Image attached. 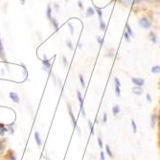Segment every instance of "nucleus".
<instances>
[{
  "instance_id": "nucleus-34",
  "label": "nucleus",
  "mask_w": 160,
  "mask_h": 160,
  "mask_svg": "<svg viewBox=\"0 0 160 160\" xmlns=\"http://www.w3.org/2000/svg\"><path fill=\"white\" fill-rule=\"evenodd\" d=\"M62 61H63L64 67H67V66H68V62H67V59H66L65 57H62Z\"/></svg>"
},
{
  "instance_id": "nucleus-42",
  "label": "nucleus",
  "mask_w": 160,
  "mask_h": 160,
  "mask_svg": "<svg viewBox=\"0 0 160 160\" xmlns=\"http://www.w3.org/2000/svg\"><path fill=\"white\" fill-rule=\"evenodd\" d=\"M65 1H68V0H65Z\"/></svg>"
},
{
  "instance_id": "nucleus-11",
  "label": "nucleus",
  "mask_w": 160,
  "mask_h": 160,
  "mask_svg": "<svg viewBox=\"0 0 160 160\" xmlns=\"http://www.w3.org/2000/svg\"><path fill=\"white\" fill-rule=\"evenodd\" d=\"M132 93L134 95H137V96H140L143 94V88L142 86H134L132 88Z\"/></svg>"
},
{
  "instance_id": "nucleus-1",
  "label": "nucleus",
  "mask_w": 160,
  "mask_h": 160,
  "mask_svg": "<svg viewBox=\"0 0 160 160\" xmlns=\"http://www.w3.org/2000/svg\"><path fill=\"white\" fill-rule=\"evenodd\" d=\"M67 109H68V114H69V116H70V119H71L72 125H73V128H74L75 129H77V132H78L79 133H81L80 128L78 127L77 120H76L75 116H74V114H73V110H72V108H71V106H70V104H67Z\"/></svg>"
},
{
  "instance_id": "nucleus-33",
  "label": "nucleus",
  "mask_w": 160,
  "mask_h": 160,
  "mask_svg": "<svg viewBox=\"0 0 160 160\" xmlns=\"http://www.w3.org/2000/svg\"><path fill=\"white\" fill-rule=\"evenodd\" d=\"M68 27L70 28V33H71V35H74V27L72 26L71 23H68Z\"/></svg>"
},
{
  "instance_id": "nucleus-4",
  "label": "nucleus",
  "mask_w": 160,
  "mask_h": 160,
  "mask_svg": "<svg viewBox=\"0 0 160 160\" xmlns=\"http://www.w3.org/2000/svg\"><path fill=\"white\" fill-rule=\"evenodd\" d=\"M114 82H115V87H114L115 94L117 97H120V95H121V82H120L118 78H114Z\"/></svg>"
},
{
  "instance_id": "nucleus-22",
  "label": "nucleus",
  "mask_w": 160,
  "mask_h": 160,
  "mask_svg": "<svg viewBox=\"0 0 160 160\" xmlns=\"http://www.w3.org/2000/svg\"><path fill=\"white\" fill-rule=\"evenodd\" d=\"M120 1H121L122 3H124V4L128 5V4H134V3H137V2H139V0H120Z\"/></svg>"
},
{
  "instance_id": "nucleus-13",
  "label": "nucleus",
  "mask_w": 160,
  "mask_h": 160,
  "mask_svg": "<svg viewBox=\"0 0 160 160\" xmlns=\"http://www.w3.org/2000/svg\"><path fill=\"white\" fill-rule=\"evenodd\" d=\"M8 127H6L4 124L0 123V136H4L6 132H8Z\"/></svg>"
},
{
  "instance_id": "nucleus-19",
  "label": "nucleus",
  "mask_w": 160,
  "mask_h": 160,
  "mask_svg": "<svg viewBox=\"0 0 160 160\" xmlns=\"http://www.w3.org/2000/svg\"><path fill=\"white\" fill-rule=\"evenodd\" d=\"M130 125H132V132L134 134L137 133V125H136V122L134 119H132L130 120Z\"/></svg>"
},
{
  "instance_id": "nucleus-26",
  "label": "nucleus",
  "mask_w": 160,
  "mask_h": 160,
  "mask_svg": "<svg viewBox=\"0 0 160 160\" xmlns=\"http://www.w3.org/2000/svg\"><path fill=\"white\" fill-rule=\"evenodd\" d=\"M126 29H127V33L130 36V37H132L133 36V33H132V28H130V26L127 23V25H126Z\"/></svg>"
},
{
  "instance_id": "nucleus-17",
  "label": "nucleus",
  "mask_w": 160,
  "mask_h": 160,
  "mask_svg": "<svg viewBox=\"0 0 160 160\" xmlns=\"http://www.w3.org/2000/svg\"><path fill=\"white\" fill-rule=\"evenodd\" d=\"M94 14H95V9H94V8H92V7L87 8V10H86V17H87V18L93 17Z\"/></svg>"
},
{
  "instance_id": "nucleus-7",
  "label": "nucleus",
  "mask_w": 160,
  "mask_h": 160,
  "mask_svg": "<svg viewBox=\"0 0 160 160\" xmlns=\"http://www.w3.org/2000/svg\"><path fill=\"white\" fill-rule=\"evenodd\" d=\"M0 59L3 60L4 62H6V54H5V50H4V46H3V42H2L1 37H0Z\"/></svg>"
},
{
  "instance_id": "nucleus-41",
  "label": "nucleus",
  "mask_w": 160,
  "mask_h": 160,
  "mask_svg": "<svg viewBox=\"0 0 160 160\" xmlns=\"http://www.w3.org/2000/svg\"><path fill=\"white\" fill-rule=\"evenodd\" d=\"M159 146H160V132H159Z\"/></svg>"
},
{
  "instance_id": "nucleus-27",
  "label": "nucleus",
  "mask_w": 160,
  "mask_h": 160,
  "mask_svg": "<svg viewBox=\"0 0 160 160\" xmlns=\"http://www.w3.org/2000/svg\"><path fill=\"white\" fill-rule=\"evenodd\" d=\"M99 27H100V29H101L102 31H104V30H105V29H106V23H105L104 20H100Z\"/></svg>"
},
{
  "instance_id": "nucleus-21",
  "label": "nucleus",
  "mask_w": 160,
  "mask_h": 160,
  "mask_svg": "<svg viewBox=\"0 0 160 160\" xmlns=\"http://www.w3.org/2000/svg\"><path fill=\"white\" fill-rule=\"evenodd\" d=\"M151 71H152V73H153V74H159L160 73V65H154V66H152V69H151Z\"/></svg>"
},
{
  "instance_id": "nucleus-31",
  "label": "nucleus",
  "mask_w": 160,
  "mask_h": 160,
  "mask_svg": "<svg viewBox=\"0 0 160 160\" xmlns=\"http://www.w3.org/2000/svg\"><path fill=\"white\" fill-rule=\"evenodd\" d=\"M124 37H125V38H126V40H127L128 42H129V41H130V36H129L127 32H125V33H124Z\"/></svg>"
},
{
  "instance_id": "nucleus-14",
  "label": "nucleus",
  "mask_w": 160,
  "mask_h": 160,
  "mask_svg": "<svg viewBox=\"0 0 160 160\" xmlns=\"http://www.w3.org/2000/svg\"><path fill=\"white\" fill-rule=\"evenodd\" d=\"M87 124H88V128H89V132H90V134L93 136L95 134V128H94V123L91 122V120H87Z\"/></svg>"
},
{
  "instance_id": "nucleus-6",
  "label": "nucleus",
  "mask_w": 160,
  "mask_h": 160,
  "mask_svg": "<svg viewBox=\"0 0 160 160\" xmlns=\"http://www.w3.org/2000/svg\"><path fill=\"white\" fill-rule=\"evenodd\" d=\"M9 97L16 104H19L20 103V98H19V96H18V94L17 92H10Z\"/></svg>"
},
{
  "instance_id": "nucleus-25",
  "label": "nucleus",
  "mask_w": 160,
  "mask_h": 160,
  "mask_svg": "<svg viewBox=\"0 0 160 160\" xmlns=\"http://www.w3.org/2000/svg\"><path fill=\"white\" fill-rule=\"evenodd\" d=\"M65 44H66V46H67L70 50H73V49H74V48H73V44H72V41H71L70 39H66Z\"/></svg>"
},
{
  "instance_id": "nucleus-2",
  "label": "nucleus",
  "mask_w": 160,
  "mask_h": 160,
  "mask_svg": "<svg viewBox=\"0 0 160 160\" xmlns=\"http://www.w3.org/2000/svg\"><path fill=\"white\" fill-rule=\"evenodd\" d=\"M77 98H78V101H79V104H80V112L82 114V116L83 118L86 117V112H85V109H84V105H83V98L81 94L80 91H77Z\"/></svg>"
},
{
  "instance_id": "nucleus-23",
  "label": "nucleus",
  "mask_w": 160,
  "mask_h": 160,
  "mask_svg": "<svg viewBox=\"0 0 160 160\" xmlns=\"http://www.w3.org/2000/svg\"><path fill=\"white\" fill-rule=\"evenodd\" d=\"M97 143H98V146H99V148L101 149V150H103V148H104V142H103V139H102V137H98L97 138Z\"/></svg>"
},
{
  "instance_id": "nucleus-30",
  "label": "nucleus",
  "mask_w": 160,
  "mask_h": 160,
  "mask_svg": "<svg viewBox=\"0 0 160 160\" xmlns=\"http://www.w3.org/2000/svg\"><path fill=\"white\" fill-rule=\"evenodd\" d=\"M100 160H106V153L103 151H101L100 152Z\"/></svg>"
},
{
  "instance_id": "nucleus-38",
  "label": "nucleus",
  "mask_w": 160,
  "mask_h": 160,
  "mask_svg": "<svg viewBox=\"0 0 160 160\" xmlns=\"http://www.w3.org/2000/svg\"><path fill=\"white\" fill-rule=\"evenodd\" d=\"M19 2H20V4H21V5H25L26 0H19Z\"/></svg>"
},
{
  "instance_id": "nucleus-40",
  "label": "nucleus",
  "mask_w": 160,
  "mask_h": 160,
  "mask_svg": "<svg viewBox=\"0 0 160 160\" xmlns=\"http://www.w3.org/2000/svg\"><path fill=\"white\" fill-rule=\"evenodd\" d=\"M44 158H45V160H50V158L48 156H44Z\"/></svg>"
},
{
  "instance_id": "nucleus-15",
  "label": "nucleus",
  "mask_w": 160,
  "mask_h": 160,
  "mask_svg": "<svg viewBox=\"0 0 160 160\" xmlns=\"http://www.w3.org/2000/svg\"><path fill=\"white\" fill-rule=\"evenodd\" d=\"M35 140H36V143L38 145V147L40 148L41 145H42V141L40 139V135H39V132H35Z\"/></svg>"
},
{
  "instance_id": "nucleus-12",
  "label": "nucleus",
  "mask_w": 160,
  "mask_h": 160,
  "mask_svg": "<svg viewBox=\"0 0 160 160\" xmlns=\"http://www.w3.org/2000/svg\"><path fill=\"white\" fill-rule=\"evenodd\" d=\"M157 121H158V118H157V115L156 114H152L151 116V127L152 128H155L156 124H157Z\"/></svg>"
},
{
  "instance_id": "nucleus-16",
  "label": "nucleus",
  "mask_w": 160,
  "mask_h": 160,
  "mask_svg": "<svg viewBox=\"0 0 160 160\" xmlns=\"http://www.w3.org/2000/svg\"><path fill=\"white\" fill-rule=\"evenodd\" d=\"M45 16H46V18H47V19H48V20H51V19H52V8H51V6H50V5H48V6H47V8H46V11H45Z\"/></svg>"
},
{
  "instance_id": "nucleus-43",
  "label": "nucleus",
  "mask_w": 160,
  "mask_h": 160,
  "mask_svg": "<svg viewBox=\"0 0 160 160\" xmlns=\"http://www.w3.org/2000/svg\"><path fill=\"white\" fill-rule=\"evenodd\" d=\"M148 1H151V0H148Z\"/></svg>"
},
{
  "instance_id": "nucleus-36",
  "label": "nucleus",
  "mask_w": 160,
  "mask_h": 160,
  "mask_svg": "<svg viewBox=\"0 0 160 160\" xmlns=\"http://www.w3.org/2000/svg\"><path fill=\"white\" fill-rule=\"evenodd\" d=\"M3 148H4V145L2 144V142H1V141H0V152H2Z\"/></svg>"
},
{
  "instance_id": "nucleus-10",
  "label": "nucleus",
  "mask_w": 160,
  "mask_h": 160,
  "mask_svg": "<svg viewBox=\"0 0 160 160\" xmlns=\"http://www.w3.org/2000/svg\"><path fill=\"white\" fill-rule=\"evenodd\" d=\"M111 112L113 114V116H117L120 112H121V108L119 105H114L111 108Z\"/></svg>"
},
{
  "instance_id": "nucleus-28",
  "label": "nucleus",
  "mask_w": 160,
  "mask_h": 160,
  "mask_svg": "<svg viewBox=\"0 0 160 160\" xmlns=\"http://www.w3.org/2000/svg\"><path fill=\"white\" fill-rule=\"evenodd\" d=\"M96 40H97V42L99 43V45H103L104 44V38H101V37H97L96 38Z\"/></svg>"
},
{
  "instance_id": "nucleus-9",
  "label": "nucleus",
  "mask_w": 160,
  "mask_h": 160,
  "mask_svg": "<svg viewBox=\"0 0 160 160\" xmlns=\"http://www.w3.org/2000/svg\"><path fill=\"white\" fill-rule=\"evenodd\" d=\"M105 151H106V153H107V155L109 157V158H114V154H113V152H112V150H111V148H110V146L108 144H107L106 145V147H105Z\"/></svg>"
},
{
  "instance_id": "nucleus-8",
  "label": "nucleus",
  "mask_w": 160,
  "mask_h": 160,
  "mask_svg": "<svg viewBox=\"0 0 160 160\" xmlns=\"http://www.w3.org/2000/svg\"><path fill=\"white\" fill-rule=\"evenodd\" d=\"M41 62H42V65H43V68H44V70H48V69H50V67H51V63H50L49 60H47V59H46V57H45V56H43V60L41 61Z\"/></svg>"
},
{
  "instance_id": "nucleus-18",
  "label": "nucleus",
  "mask_w": 160,
  "mask_h": 160,
  "mask_svg": "<svg viewBox=\"0 0 160 160\" xmlns=\"http://www.w3.org/2000/svg\"><path fill=\"white\" fill-rule=\"evenodd\" d=\"M94 9H95V12H97L98 14V18H99V20H103V11H102L100 8L94 6Z\"/></svg>"
},
{
  "instance_id": "nucleus-32",
  "label": "nucleus",
  "mask_w": 160,
  "mask_h": 160,
  "mask_svg": "<svg viewBox=\"0 0 160 160\" xmlns=\"http://www.w3.org/2000/svg\"><path fill=\"white\" fill-rule=\"evenodd\" d=\"M107 122H108V114L105 112V113L103 114V123L106 124Z\"/></svg>"
},
{
  "instance_id": "nucleus-5",
  "label": "nucleus",
  "mask_w": 160,
  "mask_h": 160,
  "mask_svg": "<svg viewBox=\"0 0 160 160\" xmlns=\"http://www.w3.org/2000/svg\"><path fill=\"white\" fill-rule=\"evenodd\" d=\"M132 82L135 86H143L145 83V80L142 78H138V77H132Z\"/></svg>"
},
{
  "instance_id": "nucleus-37",
  "label": "nucleus",
  "mask_w": 160,
  "mask_h": 160,
  "mask_svg": "<svg viewBox=\"0 0 160 160\" xmlns=\"http://www.w3.org/2000/svg\"><path fill=\"white\" fill-rule=\"evenodd\" d=\"M78 5H79V7H80L81 9H83V7H82V1H81V0H79Z\"/></svg>"
},
{
  "instance_id": "nucleus-29",
  "label": "nucleus",
  "mask_w": 160,
  "mask_h": 160,
  "mask_svg": "<svg viewBox=\"0 0 160 160\" xmlns=\"http://www.w3.org/2000/svg\"><path fill=\"white\" fill-rule=\"evenodd\" d=\"M150 37H151V40H152L153 43H156V37H155V35H154L153 32H151V33H150Z\"/></svg>"
},
{
  "instance_id": "nucleus-3",
  "label": "nucleus",
  "mask_w": 160,
  "mask_h": 160,
  "mask_svg": "<svg viewBox=\"0 0 160 160\" xmlns=\"http://www.w3.org/2000/svg\"><path fill=\"white\" fill-rule=\"evenodd\" d=\"M139 25H140V27L143 28V29H150V28L152 27L151 21H150L146 17H143V18H140V20H139Z\"/></svg>"
},
{
  "instance_id": "nucleus-20",
  "label": "nucleus",
  "mask_w": 160,
  "mask_h": 160,
  "mask_svg": "<svg viewBox=\"0 0 160 160\" xmlns=\"http://www.w3.org/2000/svg\"><path fill=\"white\" fill-rule=\"evenodd\" d=\"M50 21H51V23H52V26L54 27L55 30H56V31L59 30V23H58V20H57L56 18H52V19H51Z\"/></svg>"
},
{
  "instance_id": "nucleus-39",
  "label": "nucleus",
  "mask_w": 160,
  "mask_h": 160,
  "mask_svg": "<svg viewBox=\"0 0 160 160\" xmlns=\"http://www.w3.org/2000/svg\"><path fill=\"white\" fill-rule=\"evenodd\" d=\"M157 118H158V121L160 122V108H159V110H158V114H157ZM160 124V123H159Z\"/></svg>"
},
{
  "instance_id": "nucleus-24",
  "label": "nucleus",
  "mask_w": 160,
  "mask_h": 160,
  "mask_svg": "<svg viewBox=\"0 0 160 160\" xmlns=\"http://www.w3.org/2000/svg\"><path fill=\"white\" fill-rule=\"evenodd\" d=\"M79 80H80V82H81V85L82 88H85L86 87V84H85V82L83 80V76L82 74H79Z\"/></svg>"
},
{
  "instance_id": "nucleus-35",
  "label": "nucleus",
  "mask_w": 160,
  "mask_h": 160,
  "mask_svg": "<svg viewBox=\"0 0 160 160\" xmlns=\"http://www.w3.org/2000/svg\"><path fill=\"white\" fill-rule=\"evenodd\" d=\"M146 98H147V101L149 102V103H152V97H151V95H150V94H146Z\"/></svg>"
}]
</instances>
